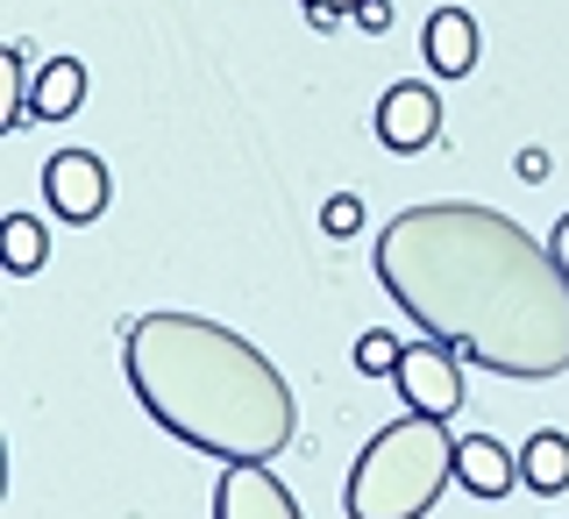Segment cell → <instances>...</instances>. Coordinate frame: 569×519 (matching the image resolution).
<instances>
[{
  "mask_svg": "<svg viewBox=\"0 0 569 519\" xmlns=\"http://www.w3.org/2000/svg\"><path fill=\"white\" fill-rule=\"evenodd\" d=\"M356 22H363L370 36H385L391 29V0H363V8H356Z\"/></svg>",
  "mask_w": 569,
  "mask_h": 519,
  "instance_id": "obj_15",
  "label": "cell"
},
{
  "mask_svg": "<svg viewBox=\"0 0 569 519\" xmlns=\"http://www.w3.org/2000/svg\"><path fill=\"white\" fill-rule=\"evenodd\" d=\"M363 8V0H307V14H335V22H342V14H356Z\"/></svg>",
  "mask_w": 569,
  "mask_h": 519,
  "instance_id": "obj_17",
  "label": "cell"
},
{
  "mask_svg": "<svg viewBox=\"0 0 569 519\" xmlns=\"http://www.w3.org/2000/svg\"><path fill=\"white\" fill-rule=\"evenodd\" d=\"M320 228H328L335 242H349L356 228H363V200H356V192H335V200L320 207Z\"/></svg>",
  "mask_w": 569,
  "mask_h": 519,
  "instance_id": "obj_14",
  "label": "cell"
},
{
  "mask_svg": "<svg viewBox=\"0 0 569 519\" xmlns=\"http://www.w3.org/2000/svg\"><path fill=\"white\" fill-rule=\"evenodd\" d=\"M520 178H527V186H541V178H548V150H527L520 157Z\"/></svg>",
  "mask_w": 569,
  "mask_h": 519,
  "instance_id": "obj_16",
  "label": "cell"
},
{
  "mask_svg": "<svg viewBox=\"0 0 569 519\" xmlns=\"http://www.w3.org/2000/svg\"><path fill=\"white\" fill-rule=\"evenodd\" d=\"M378 142H385L391 157L435 150V142H441V100H435V86H420V79L385 86V100H378Z\"/></svg>",
  "mask_w": 569,
  "mask_h": 519,
  "instance_id": "obj_6",
  "label": "cell"
},
{
  "mask_svg": "<svg viewBox=\"0 0 569 519\" xmlns=\"http://www.w3.org/2000/svg\"><path fill=\"white\" fill-rule=\"evenodd\" d=\"M378 285L427 342L512 385L569 370V271L498 207L435 200L391 213L378 236Z\"/></svg>",
  "mask_w": 569,
  "mask_h": 519,
  "instance_id": "obj_1",
  "label": "cell"
},
{
  "mask_svg": "<svg viewBox=\"0 0 569 519\" xmlns=\"http://www.w3.org/2000/svg\"><path fill=\"white\" fill-rule=\"evenodd\" d=\"M420 43H427L435 79H470V71H477V22H470V8H435Z\"/></svg>",
  "mask_w": 569,
  "mask_h": 519,
  "instance_id": "obj_9",
  "label": "cell"
},
{
  "mask_svg": "<svg viewBox=\"0 0 569 519\" xmlns=\"http://www.w3.org/2000/svg\"><path fill=\"white\" fill-rule=\"evenodd\" d=\"M399 399L413 406V413H435V420H449L470 391H462V356L449 349V342H413L399 356Z\"/></svg>",
  "mask_w": 569,
  "mask_h": 519,
  "instance_id": "obj_5",
  "label": "cell"
},
{
  "mask_svg": "<svg viewBox=\"0 0 569 519\" xmlns=\"http://www.w3.org/2000/svg\"><path fill=\"white\" fill-rule=\"evenodd\" d=\"M548 249H556V263H562V271H569V213H562V221H556V242H548Z\"/></svg>",
  "mask_w": 569,
  "mask_h": 519,
  "instance_id": "obj_18",
  "label": "cell"
},
{
  "mask_svg": "<svg viewBox=\"0 0 569 519\" xmlns=\"http://www.w3.org/2000/svg\"><path fill=\"white\" fill-rule=\"evenodd\" d=\"M43 200L64 228H93L107 213V200H114V171H107L93 150H58L43 164Z\"/></svg>",
  "mask_w": 569,
  "mask_h": 519,
  "instance_id": "obj_4",
  "label": "cell"
},
{
  "mask_svg": "<svg viewBox=\"0 0 569 519\" xmlns=\"http://www.w3.org/2000/svg\"><path fill=\"white\" fill-rule=\"evenodd\" d=\"M213 519H307V512H299V498L271 477V462H221Z\"/></svg>",
  "mask_w": 569,
  "mask_h": 519,
  "instance_id": "obj_7",
  "label": "cell"
},
{
  "mask_svg": "<svg viewBox=\"0 0 569 519\" xmlns=\"http://www.w3.org/2000/svg\"><path fill=\"white\" fill-rule=\"evenodd\" d=\"M456 485L470 498H506L520 485V456H512L506 441H491V435H462L456 441Z\"/></svg>",
  "mask_w": 569,
  "mask_h": 519,
  "instance_id": "obj_8",
  "label": "cell"
},
{
  "mask_svg": "<svg viewBox=\"0 0 569 519\" xmlns=\"http://www.w3.org/2000/svg\"><path fill=\"white\" fill-rule=\"evenodd\" d=\"M142 413L213 462H271L299 427L284 370L207 313H142L121 342Z\"/></svg>",
  "mask_w": 569,
  "mask_h": 519,
  "instance_id": "obj_2",
  "label": "cell"
},
{
  "mask_svg": "<svg viewBox=\"0 0 569 519\" xmlns=\"http://www.w3.org/2000/svg\"><path fill=\"white\" fill-rule=\"evenodd\" d=\"M0 257H8L14 278H36L43 257H50V228L36 221V213H8V221H0Z\"/></svg>",
  "mask_w": 569,
  "mask_h": 519,
  "instance_id": "obj_12",
  "label": "cell"
},
{
  "mask_svg": "<svg viewBox=\"0 0 569 519\" xmlns=\"http://www.w3.org/2000/svg\"><path fill=\"white\" fill-rule=\"evenodd\" d=\"M399 335H391V328H370L363 335V342H356V370H363V378H391V370H399Z\"/></svg>",
  "mask_w": 569,
  "mask_h": 519,
  "instance_id": "obj_13",
  "label": "cell"
},
{
  "mask_svg": "<svg viewBox=\"0 0 569 519\" xmlns=\"http://www.w3.org/2000/svg\"><path fill=\"white\" fill-rule=\"evenodd\" d=\"M520 485L533 498H562L569 491V435H556V427H541V435L520 449Z\"/></svg>",
  "mask_w": 569,
  "mask_h": 519,
  "instance_id": "obj_11",
  "label": "cell"
},
{
  "mask_svg": "<svg viewBox=\"0 0 569 519\" xmlns=\"http://www.w3.org/2000/svg\"><path fill=\"white\" fill-rule=\"evenodd\" d=\"M456 477V435L435 413H406L378 427L356 456L349 485H342V512L349 519H427L435 498Z\"/></svg>",
  "mask_w": 569,
  "mask_h": 519,
  "instance_id": "obj_3",
  "label": "cell"
},
{
  "mask_svg": "<svg viewBox=\"0 0 569 519\" xmlns=\"http://www.w3.org/2000/svg\"><path fill=\"white\" fill-rule=\"evenodd\" d=\"M86 107V64L79 58H43L36 64V86H29V114L36 121H64V114H79Z\"/></svg>",
  "mask_w": 569,
  "mask_h": 519,
  "instance_id": "obj_10",
  "label": "cell"
}]
</instances>
